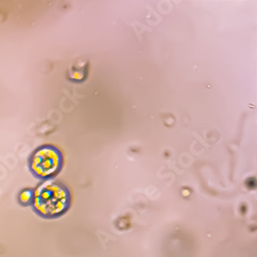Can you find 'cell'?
I'll use <instances>...</instances> for the list:
<instances>
[{"label": "cell", "mask_w": 257, "mask_h": 257, "mask_svg": "<svg viewBox=\"0 0 257 257\" xmlns=\"http://www.w3.org/2000/svg\"><path fill=\"white\" fill-rule=\"evenodd\" d=\"M70 191L61 182L46 181L34 189L31 207L41 218H59L70 209Z\"/></svg>", "instance_id": "cell-1"}, {"label": "cell", "mask_w": 257, "mask_h": 257, "mask_svg": "<svg viewBox=\"0 0 257 257\" xmlns=\"http://www.w3.org/2000/svg\"><path fill=\"white\" fill-rule=\"evenodd\" d=\"M64 158L60 149L52 144L37 147L29 159V170L32 175L44 181L55 178L63 168Z\"/></svg>", "instance_id": "cell-2"}, {"label": "cell", "mask_w": 257, "mask_h": 257, "mask_svg": "<svg viewBox=\"0 0 257 257\" xmlns=\"http://www.w3.org/2000/svg\"><path fill=\"white\" fill-rule=\"evenodd\" d=\"M33 197H34V189H30V188L23 189L19 194L18 201H19L20 205H22V206H31Z\"/></svg>", "instance_id": "cell-3"}]
</instances>
